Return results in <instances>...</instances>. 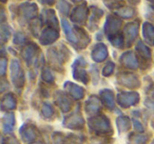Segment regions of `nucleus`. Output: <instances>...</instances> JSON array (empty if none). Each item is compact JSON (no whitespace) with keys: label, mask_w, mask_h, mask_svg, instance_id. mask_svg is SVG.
Returning a JSON list of instances; mask_svg holds the SVG:
<instances>
[{"label":"nucleus","mask_w":154,"mask_h":144,"mask_svg":"<svg viewBox=\"0 0 154 144\" xmlns=\"http://www.w3.org/2000/svg\"><path fill=\"white\" fill-rule=\"evenodd\" d=\"M62 26H63L64 30H66V34L68 35V38L70 39L71 41H76V37L73 34L72 30H71V28H70V24H69L66 20H62Z\"/></svg>","instance_id":"nucleus-1"}]
</instances>
